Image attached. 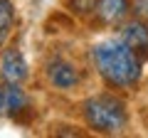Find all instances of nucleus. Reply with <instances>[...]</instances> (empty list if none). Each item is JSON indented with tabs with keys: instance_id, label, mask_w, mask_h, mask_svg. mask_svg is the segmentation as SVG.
<instances>
[{
	"instance_id": "5",
	"label": "nucleus",
	"mask_w": 148,
	"mask_h": 138,
	"mask_svg": "<svg viewBox=\"0 0 148 138\" xmlns=\"http://www.w3.org/2000/svg\"><path fill=\"white\" fill-rule=\"evenodd\" d=\"M131 12L128 0H94V15L104 25H121Z\"/></svg>"
},
{
	"instance_id": "6",
	"label": "nucleus",
	"mask_w": 148,
	"mask_h": 138,
	"mask_svg": "<svg viewBox=\"0 0 148 138\" xmlns=\"http://www.w3.org/2000/svg\"><path fill=\"white\" fill-rule=\"evenodd\" d=\"M0 74L5 81H12V84H22L30 74V69H27V62L25 57L20 54V49H5L3 52V62H0Z\"/></svg>"
},
{
	"instance_id": "4",
	"label": "nucleus",
	"mask_w": 148,
	"mask_h": 138,
	"mask_svg": "<svg viewBox=\"0 0 148 138\" xmlns=\"http://www.w3.org/2000/svg\"><path fill=\"white\" fill-rule=\"evenodd\" d=\"M25 109H30V96L20 89V84H0V116H20Z\"/></svg>"
},
{
	"instance_id": "1",
	"label": "nucleus",
	"mask_w": 148,
	"mask_h": 138,
	"mask_svg": "<svg viewBox=\"0 0 148 138\" xmlns=\"http://www.w3.org/2000/svg\"><path fill=\"white\" fill-rule=\"evenodd\" d=\"M96 72L114 89H128L141 79V59L123 40H106L91 49Z\"/></svg>"
},
{
	"instance_id": "11",
	"label": "nucleus",
	"mask_w": 148,
	"mask_h": 138,
	"mask_svg": "<svg viewBox=\"0 0 148 138\" xmlns=\"http://www.w3.org/2000/svg\"><path fill=\"white\" fill-rule=\"evenodd\" d=\"M146 49H148V44H146Z\"/></svg>"
},
{
	"instance_id": "2",
	"label": "nucleus",
	"mask_w": 148,
	"mask_h": 138,
	"mask_svg": "<svg viewBox=\"0 0 148 138\" xmlns=\"http://www.w3.org/2000/svg\"><path fill=\"white\" fill-rule=\"evenodd\" d=\"M84 121L96 133H121L128 123V111L119 96L114 94H94L82 106Z\"/></svg>"
},
{
	"instance_id": "9",
	"label": "nucleus",
	"mask_w": 148,
	"mask_h": 138,
	"mask_svg": "<svg viewBox=\"0 0 148 138\" xmlns=\"http://www.w3.org/2000/svg\"><path fill=\"white\" fill-rule=\"evenodd\" d=\"M69 8H72L74 12H79V15H84V12L94 10V0H69Z\"/></svg>"
},
{
	"instance_id": "8",
	"label": "nucleus",
	"mask_w": 148,
	"mask_h": 138,
	"mask_svg": "<svg viewBox=\"0 0 148 138\" xmlns=\"http://www.w3.org/2000/svg\"><path fill=\"white\" fill-rule=\"evenodd\" d=\"M12 22H15V8H12V3L10 0H0V44L8 40Z\"/></svg>"
},
{
	"instance_id": "10",
	"label": "nucleus",
	"mask_w": 148,
	"mask_h": 138,
	"mask_svg": "<svg viewBox=\"0 0 148 138\" xmlns=\"http://www.w3.org/2000/svg\"><path fill=\"white\" fill-rule=\"evenodd\" d=\"M131 12L138 17V20H148V0H133Z\"/></svg>"
},
{
	"instance_id": "3",
	"label": "nucleus",
	"mask_w": 148,
	"mask_h": 138,
	"mask_svg": "<svg viewBox=\"0 0 148 138\" xmlns=\"http://www.w3.org/2000/svg\"><path fill=\"white\" fill-rule=\"evenodd\" d=\"M45 74H47L49 84H52L54 89H62V91L74 89V86H79V81H82L79 69L74 67L72 62H67V59H59V57L52 59V62L47 64Z\"/></svg>"
},
{
	"instance_id": "7",
	"label": "nucleus",
	"mask_w": 148,
	"mask_h": 138,
	"mask_svg": "<svg viewBox=\"0 0 148 138\" xmlns=\"http://www.w3.org/2000/svg\"><path fill=\"white\" fill-rule=\"evenodd\" d=\"M121 40L133 49H146L148 44V25L143 20H133V22H126L121 27Z\"/></svg>"
}]
</instances>
